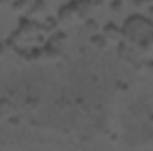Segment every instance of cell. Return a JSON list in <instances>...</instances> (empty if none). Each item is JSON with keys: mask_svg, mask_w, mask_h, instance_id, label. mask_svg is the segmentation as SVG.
<instances>
[{"mask_svg": "<svg viewBox=\"0 0 153 151\" xmlns=\"http://www.w3.org/2000/svg\"><path fill=\"white\" fill-rule=\"evenodd\" d=\"M148 32H150V21L144 16H141V14L130 16L125 21V25H123V38L141 39V38H144Z\"/></svg>", "mask_w": 153, "mask_h": 151, "instance_id": "obj_1", "label": "cell"}, {"mask_svg": "<svg viewBox=\"0 0 153 151\" xmlns=\"http://www.w3.org/2000/svg\"><path fill=\"white\" fill-rule=\"evenodd\" d=\"M76 20H80V16L76 13L73 0L70 4H64V5L59 7V11H57V23L61 27H71V25L76 23Z\"/></svg>", "mask_w": 153, "mask_h": 151, "instance_id": "obj_2", "label": "cell"}, {"mask_svg": "<svg viewBox=\"0 0 153 151\" xmlns=\"http://www.w3.org/2000/svg\"><path fill=\"white\" fill-rule=\"evenodd\" d=\"M103 38L107 41H111V43H119L121 38H123V29H119L117 25H114L111 21L103 27Z\"/></svg>", "mask_w": 153, "mask_h": 151, "instance_id": "obj_3", "label": "cell"}, {"mask_svg": "<svg viewBox=\"0 0 153 151\" xmlns=\"http://www.w3.org/2000/svg\"><path fill=\"white\" fill-rule=\"evenodd\" d=\"M73 4H75L80 20H85L91 14V9H93V2L91 0H73Z\"/></svg>", "mask_w": 153, "mask_h": 151, "instance_id": "obj_4", "label": "cell"}, {"mask_svg": "<svg viewBox=\"0 0 153 151\" xmlns=\"http://www.w3.org/2000/svg\"><path fill=\"white\" fill-rule=\"evenodd\" d=\"M13 109H14V107H13V103H11L7 98H2V100H0V115H2V117H9V115L13 114Z\"/></svg>", "mask_w": 153, "mask_h": 151, "instance_id": "obj_5", "label": "cell"}, {"mask_svg": "<svg viewBox=\"0 0 153 151\" xmlns=\"http://www.w3.org/2000/svg\"><path fill=\"white\" fill-rule=\"evenodd\" d=\"M13 9H14V13H18V14H22V13H25L30 5H29V0H13Z\"/></svg>", "mask_w": 153, "mask_h": 151, "instance_id": "obj_6", "label": "cell"}, {"mask_svg": "<svg viewBox=\"0 0 153 151\" xmlns=\"http://www.w3.org/2000/svg\"><path fill=\"white\" fill-rule=\"evenodd\" d=\"M91 41H93V44H94L96 48H105V46H107V43H109L103 36H93Z\"/></svg>", "mask_w": 153, "mask_h": 151, "instance_id": "obj_7", "label": "cell"}, {"mask_svg": "<svg viewBox=\"0 0 153 151\" xmlns=\"http://www.w3.org/2000/svg\"><path fill=\"white\" fill-rule=\"evenodd\" d=\"M2 55H4V44L0 43V57H2Z\"/></svg>", "mask_w": 153, "mask_h": 151, "instance_id": "obj_8", "label": "cell"}, {"mask_svg": "<svg viewBox=\"0 0 153 151\" xmlns=\"http://www.w3.org/2000/svg\"><path fill=\"white\" fill-rule=\"evenodd\" d=\"M0 4H13V0H0Z\"/></svg>", "mask_w": 153, "mask_h": 151, "instance_id": "obj_9", "label": "cell"}, {"mask_svg": "<svg viewBox=\"0 0 153 151\" xmlns=\"http://www.w3.org/2000/svg\"><path fill=\"white\" fill-rule=\"evenodd\" d=\"M152 2H153V0H152Z\"/></svg>", "mask_w": 153, "mask_h": 151, "instance_id": "obj_10", "label": "cell"}]
</instances>
